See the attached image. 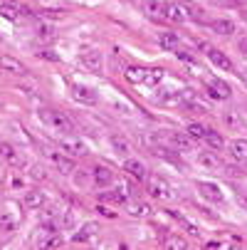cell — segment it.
I'll return each mask as SVG.
<instances>
[{"instance_id":"cell-1","label":"cell","mask_w":247,"mask_h":250,"mask_svg":"<svg viewBox=\"0 0 247 250\" xmlns=\"http://www.w3.org/2000/svg\"><path fill=\"white\" fill-rule=\"evenodd\" d=\"M40 119L50 126V129H55L57 134H72L75 131V122L69 119L64 112H55V109H42L40 112Z\"/></svg>"},{"instance_id":"cell-2","label":"cell","mask_w":247,"mask_h":250,"mask_svg":"<svg viewBox=\"0 0 247 250\" xmlns=\"http://www.w3.org/2000/svg\"><path fill=\"white\" fill-rule=\"evenodd\" d=\"M57 146H59V151L64 154V156H69V159H77V156H87V144L79 139V136H62L59 141H57Z\"/></svg>"},{"instance_id":"cell-3","label":"cell","mask_w":247,"mask_h":250,"mask_svg":"<svg viewBox=\"0 0 247 250\" xmlns=\"http://www.w3.org/2000/svg\"><path fill=\"white\" fill-rule=\"evenodd\" d=\"M149 196L156 201H171L173 198V188L168 186V181L163 176H151L149 178Z\"/></svg>"},{"instance_id":"cell-4","label":"cell","mask_w":247,"mask_h":250,"mask_svg":"<svg viewBox=\"0 0 247 250\" xmlns=\"http://www.w3.org/2000/svg\"><path fill=\"white\" fill-rule=\"evenodd\" d=\"M161 18H166L168 22H175V25H181L188 20V8L183 3H163L161 8Z\"/></svg>"},{"instance_id":"cell-5","label":"cell","mask_w":247,"mask_h":250,"mask_svg":"<svg viewBox=\"0 0 247 250\" xmlns=\"http://www.w3.org/2000/svg\"><path fill=\"white\" fill-rule=\"evenodd\" d=\"M0 69H3L5 75H13V77L27 75V67L18 57H13V55H0Z\"/></svg>"},{"instance_id":"cell-6","label":"cell","mask_w":247,"mask_h":250,"mask_svg":"<svg viewBox=\"0 0 247 250\" xmlns=\"http://www.w3.org/2000/svg\"><path fill=\"white\" fill-rule=\"evenodd\" d=\"M198 193H200L205 201H210V203H223V201H225L223 188H220L218 184H213V181H200V184H198Z\"/></svg>"},{"instance_id":"cell-7","label":"cell","mask_w":247,"mask_h":250,"mask_svg":"<svg viewBox=\"0 0 247 250\" xmlns=\"http://www.w3.org/2000/svg\"><path fill=\"white\" fill-rule=\"evenodd\" d=\"M208 97L210 99H218V102H225V99H230L232 97V89H230V84L228 82H223V80H213V82H208Z\"/></svg>"},{"instance_id":"cell-8","label":"cell","mask_w":247,"mask_h":250,"mask_svg":"<svg viewBox=\"0 0 247 250\" xmlns=\"http://www.w3.org/2000/svg\"><path fill=\"white\" fill-rule=\"evenodd\" d=\"M208 60H210V64H213V67L223 69V72H232V69H235L232 60H230L225 52L215 50V47H208Z\"/></svg>"},{"instance_id":"cell-9","label":"cell","mask_w":247,"mask_h":250,"mask_svg":"<svg viewBox=\"0 0 247 250\" xmlns=\"http://www.w3.org/2000/svg\"><path fill=\"white\" fill-rule=\"evenodd\" d=\"M129 193H131V188H129L126 184H119V188H116V191H104V193H99V201H104V203H116V206H121V203H126Z\"/></svg>"},{"instance_id":"cell-10","label":"cell","mask_w":247,"mask_h":250,"mask_svg":"<svg viewBox=\"0 0 247 250\" xmlns=\"http://www.w3.org/2000/svg\"><path fill=\"white\" fill-rule=\"evenodd\" d=\"M124 171L131 176V178H136V181H146V164L144 161H138V159H126L124 161Z\"/></svg>"},{"instance_id":"cell-11","label":"cell","mask_w":247,"mask_h":250,"mask_svg":"<svg viewBox=\"0 0 247 250\" xmlns=\"http://www.w3.org/2000/svg\"><path fill=\"white\" fill-rule=\"evenodd\" d=\"M72 97H75L77 102H82V104H89V106L99 102L96 92H94L92 87H84V84H72Z\"/></svg>"},{"instance_id":"cell-12","label":"cell","mask_w":247,"mask_h":250,"mask_svg":"<svg viewBox=\"0 0 247 250\" xmlns=\"http://www.w3.org/2000/svg\"><path fill=\"white\" fill-rule=\"evenodd\" d=\"M92 178H94V184L96 186H112L114 181H116V176H114V171L112 168H107V166H94V171H92Z\"/></svg>"},{"instance_id":"cell-13","label":"cell","mask_w":247,"mask_h":250,"mask_svg":"<svg viewBox=\"0 0 247 250\" xmlns=\"http://www.w3.org/2000/svg\"><path fill=\"white\" fill-rule=\"evenodd\" d=\"M79 57H82V64L87 69H92V72H101V64L104 62H101V52L99 50H84Z\"/></svg>"},{"instance_id":"cell-14","label":"cell","mask_w":247,"mask_h":250,"mask_svg":"<svg viewBox=\"0 0 247 250\" xmlns=\"http://www.w3.org/2000/svg\"><path fill=\"white\" fill-rule=\"evenodd\" d=\"M198 166H203V168H208V171L225 168V164L218 159V154H210V151H198Z\"/></svg>"},{"instance_id":"cell-15","label":"cell","mask_w":247,"mask_h":250,"mask_svg":"<svg viewBox=\"0 0 247 250\" xmlns=\"http://www.w3.org/2000/svg\"><path fill=\"white\" fill-rule=\"evenodd\" d=\"M228 151H230L232 161H240V164H242V161L247 159V139H235V141H230Z\"/></svg>"},{"instance_id":"cell-16","label":"cell","mask_w":247,"mask_h":250,"mask_svg":"<svg viewBox=\"0 0 247 250\" xmlns=\"http://www.w3.org/2000/svg\"><path fill=\"white\" fill-rule=\"evenodd\" d=\"M178 45H181V38L175 32H163L158 38V47L166 52H178Z\"/></svg>"},{"instance_id":"cell-17","label":"cell","mask_w":247,"mask_h":250,"mask_svg":"<svg viewBox=\"0 0 247 250\" xmlns=\"http://www.w3.org/2000/svg\"><path fill=\"white\" fill-rule=\"evenodd\" d=\"M45 203V193L40 188H30L25 196H22V206L25 208H40Z\"/></svg>"},{"instance_id":"cell-18","label":"cell","mask_w":247,"mask_h":250,"mask_svg":"<svg viewBox=\"0 0 247 250\" xmlns=\"http://www.w3.org/2000/svg\"><path fill=\"white\" fill-rule=\"evenodd\" d=\"M203 141H205V144H208L210 149H215V151H220V149L225 146V139H223V134H218L215 129H205Z\"/></svg>"},{"instance_id":"cell-19","label":"cell","mask_w":247,"mask_h":250,"mask_svg":"<svg viewBox=\"0 0 247 250\" xmlns=\"http://www.w3.org/2000/svg\"><path fill=\"white\" fill-rule=\"evenodd\" d=\"M45 156L57 166V168H62V171H72V161L69 159H64V154H59V151H52V149H45Z\"/></svg>"},{"instance_id":"cell-20","label":"cell","mask_w":247,"mask_h":250,"mask_svg":"<svg viewBox=\"0 0 247 250\" xmlns=\"http://www.w3.org/2000/svg\"><path fill=\"white\" fill-rule=\"evenodd\" d=\"M124 77H126V82H131V84H144L146 69H144V67H126Z\"/></svg>"},{"instance_id":"cell-21","label":"cell","mask_w":247,"mask_h":250,"mask_svg":"<svg viewBox=\"0 0 247 250\" xmlns=\"http://www.w3.org/2000/svg\"><path fill=\"white\" fill-rule=\"evenodd\" d=\"M96 230H99V228H96V223H87V226H82V228H79V233H77L72 240H75V243H87V240H92V238L96 235Z\"/></svg>"},{"instance_id":"cell-22","label":"cell","mask_w":247,"mask_h":250,"mask_svg":"<svg viewBox=\"0 0 247 250\" xmlns=\"http://www.w3.org/2000/svg\"><path fill=\"white\" fill-rule=\"evenodd\" d=\"M129 213H131V216H136V218H149L153 210H151V206H149V203L138 201V203H131V206H129Z\"/></svg>"},{"instance_id":"cell-23","label":"cell","mask_w":247,"mask_h":250,"mask_svg":"<svg viewBox=\"0 0 247 250\" xmlns=\"http://www.w3.org/2000/svg\"><path fill=\"white\" fill-rule=\"evenodd\" d=\"M168 141H171V146L175 149H190V136L188 134H168Z\"/></svg>"},{"instance_id":"cell-24","label":"cell","mask_w":247,"mask_h":250,"mask_svg":"<svg viewBox=\"0 0 247 250\" xmlns=\"http://www.w3.org/2000/svg\"><path fill=\"white\" fill-rule=\"evenodd\" d=\"M141 8H144V13L149 15V18H161V3L158 0H141Z\"/></svg>"},{"instance_id":"cell-25","label":"cell","mask_w":247,"mask_h":250,"mask_svg":"<svg viewBox=\"0 0 247 250\" xmlns=\"http://www.w3.org/2000/svg\"><path fill=\"white\" fill-rule=\"evenodd\" d=\"M0 154H3V159H5V161H10L13 166L22 164V156H18V151H15L10 144H0Z\"/></svg>"},{"instance_id":"cell-26","label":"cell","mask_w":247,"mask_h":250,"mask_svg":"<svg viewBox=\"0 0 247 250\" xmlns=\"http://www.w3.org/2000/svg\"><path fill=\"white\" fill-rule=\"evenodd\" d=\"M15 228H18V218L13 216V213H0V230L13 233Z\"/></svg>"},{"instance_id":"cell-27","label":"cell","mask_w":247,"mask_h":250,"mask_svg":"<svg viewBox=\"0 0 247 250\" xmlns=\"http://www.w3.org/2000/svg\"><path fill=\"white\" fill-rule=\"evenodd\" d=\"M163 69H146V80H144V84H149V87H158L161 82H163Z\"/></svg>"},{"instance_id":"cell-28","label":"cell","mask_w":247,"mask_h":250,"mask_svg":"<svg viewBox=\"0 0 247 250\" xmlns=\"http://www.w3.org/2000/svg\"><path fill=\"white\" fill-rule=\"evenodd\" d=\"M210 27H213L218 35H235V22L232 20H215Z\"/></svg>"},{"instance_id":"cell-29","label":"cell","mask_w":247,"mask_h":250,"mask_svg":"<svg viewBox=\"0 0 247 250\" xmlns=\"http://www.w3.org/2000/svg\"><path fill=\"white\" fill-rule=\"evenodd\" d=\"M18 15H20V8L18 5H13V3H0V18H5V20H18Z\"/></svg>"},{"instance_id":"cell-30","label":"cell","mask_w":247,"mask_h":250,"mask_svg":"<svg viewBox=\"0 0 247 250\" xmlns=\"http://www.w3.org/2000/svg\"><path fill=\"white\" fill-rule=\"evenodd\" d=\"M112 146H114V151H119V156H129L131 154V146H129V141L124 136H112Z\"/></svg>"},{"instance_id":"cell-31","label":"cell","mask_w":247,"mask_h":250,"mask_svg":"<svg viewBox=\"0 0 247 250\" xmlns=\"http://www.w3.org/2000/svg\"><path fill=\"white\" fill-rule=\"evenodd\" d=\"M205 129H208V126H203V124L193 122V124H188V126H186V134H188L190 139H203V136H205Z\"/></svg>"},{"instance_id":"cell-32","label":"cell","mask_w":247,"mask_h":250,"mask_svg":"<svg viewBox=\"0 0 247 250\" xmlns=\"http://www.w3.org/2000/svg\"><path fill=\"white\" fill-rule=\"evenodd\" d=\"M166 248H173V250H186V248H188V243H186L183 238H178V235H171V238L166 240Z\"/></svg>"},{"instance_id":"cell-33","label":"cell","mask_w":247,"mask_h":250,"mask_svg":"<svg viewBox=\"0 0 247 250\" xmlns=\"http://www.w3.org/2000/svg\"><path fill=\"white\" fill-rule=\"evenodd\" d=\"M223 119H225V124H228L230 129H242V122H240V117H237L235 112H225Z\"/></svg>"},{"instance_id":"cell-34","label":"cell","mask_w":247,"mask_h":250,"mask_svg":"<svg viewBox=\"0 0 247 250\" xmlns=\"http://www.w3.org/2000/svg\"><path fill=\"white\" fill-rule=\"evenodd\" d=\"M173 218H175V221H178V223L183 226V230H186L188 235H193V238H198V235H200V230H198V228H195L193 223H188V221H183V218H178V216H175V213H173Z\"/></svg>"},{"instance_id":"cell-35","label":"cell","mask_w":247,"mask_h":250,"mask_svg":"<svg viewBox=\"0 0 247 250\" xmlns=\"http://www.w3.org/2000/svg\"><path fill=\"white\" fill-rule=\"evenodd\" d=\"M38 38L50 40V38H52V27H50V25H40V27H38Z\"/></svg>"},{"instance_id":"cell-36","label":"cell","mask_w":247,"mask_h":250,"mask_svg":"<svg viewBox=\"0 0 247 250\" xmlns=\"http://www.w3.org/2000/svg\"><path fill=\"white\" fill-rule=\"evenodd\" d=\"M178 60H181V62H186V64H193V67L198 64V60H195L190 52H178Z\"/></svg>"},{"instance_id":"cell-37","label":"cell","mask_w":247,"mask_h":250,"mask_svg":"<svg viewBox=\"0 0 247 250\" xmlns=\"http://www.w3.org/2000/svg\"><path fill=\"white\" fill-rule=\"evenodd\" d=\"M64 240H62V235H55V238H50L45 245H50V248H57V245H62Z\"/></svg>"},{"instance_id":"cell-38","label":"cell","mask_w":247,"mask_h":250,"mask_svg":"<svg viewBox=\"0 0 247 250\" xmlns=\"http://www.w3.org/2000/svg\"><path fill=\"white\" fill-rule=\"evenodd\" d=\"M10 184H13V188H22V186H25V181H22V178H18V176L10 178Z\"/></svg>"},{"instance_id":"cell-39","label":"cell","mask_w":247,"mask_h":250,"mask_svg":"<svg viewBox=\"0 0 247 250\" xmlns=\"http://www.w3.org/2000/svg\"><path fill=\"white\" fill-rule=\"evenodd\" d=\"M45 15H47V18H52V20H57V18H62V15H64V10H47Z\"/></svg>"},{"instance_id":"cell-40","label":"cell","mask_w":247,"mask_h":250,"mask_svg":"<svg viewBox=\"0 0 247 250\" xmlns=\"http://www.w3.org/2000/svg\"><path fill=\"white\" fill-rule=\"evenodd\" d=\"M237 47H240V52H242V55H247V35H245V38L237 42Z\"/></svg>"},{"instance_id":"cell-41","label":"cell","mask_w":247,"mask_h":250,"mask_svg":"<svg viewBox=\"0 0 247 250\" xmlns=\"http://www.w3.org/2000/svg\"><path fill=\"white\" fill-rule=\"evenodd\" d=\"M40 55H42L45 60H57V55H55V52H50V50H45V52H40Z\"/></svg>"},{"instance_id":"cell-42","label":"cell","mask_w":247,"mask_h":250,"mask_svg":"<svg viewBox=\"0 0 247 250\" xmlns=\"http://www.w3.org/2000/svg\"><path fill=\"white\" fill-rule=\"evenodd\" d=\"M242 164H245V166H247V159H245V161H242Z\"/></svg>"}]
</instances>
